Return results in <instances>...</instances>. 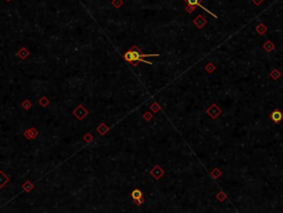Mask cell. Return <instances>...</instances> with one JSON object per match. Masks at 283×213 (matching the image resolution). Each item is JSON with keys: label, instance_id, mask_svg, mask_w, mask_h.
Masks as SVG:
<instances>
[{"label": "cell", "instance_id": "obj_15", "mask_svg": "<svg viewBox=\"0 0 283 213\" xmlns=\"http://www.w3.org/2000/svg\"><path fill=\"white\" fill-rule=\"evenodd\" d=\"M98 131L101 133V134H105V133L108 131V127L105 124H100V127L98 128Z\"/></svg>", "mask_w": 283, "mask_h": 213}, {"label": "cell", "instance_id": "obj_6", "mask_svg": "<svg viewBox=\"0 0 283 213\" xmlns=\"http://www.w3.org/2000/svg\"><path fill=\"white\" fill-rule=\"evenodd\" d=\"M193 25L196 27V28H199V29H202L205 25H207V19L204 18L202 15H199L196 16V19H193Z\"/></svg>", "mask_w": 283, "mask_h": 213}, {"label": "cell", "instance_id": "obj_20", "mask_svg": "<svg viewBox=\"0 0 283 213\" xmlns=\"http://www.w3.org/2000/svg\"><path fill=\"white\" fill-rule=\"evenodd\" d=\"M263 1H264V0H252V2H253L255 6H260V4H261Z\"/></svg>", "mask_w": 283, "mask_h": 213}, {"label": "cell", "instance_id": "obj_1", "mask_svg": "<svg viewBox=\"0 0 283 213\" xmlns=\"http://www.w3.org/2000/svg\"><path fill=\"white\" fill-rule=\"evenodd\" d=\"M160 55H145L139 50L135 46H133L130 50H128L123 55V58L127 62L137 66V62H142V63H148V64H153V62L148 61L145 58H149V57H159Z\"/></svg>", "mask_w": 283, "mask_h": 213}, {"label": "cell", "instance_id": "obj_16", "mask_svg": "<svg viewBox=\"0 0 283 213\" xmlns=\"http://www.w3.org/2000/svg\"><path fill=\"white\" fill-rule=\"evenodd\" d=\"M122 4H123V1H122V0H112L113 7H116V8H120L121 6H122Z\"/></svg>", "mask_w": 283, "mask_h": 213}, {"label": "cell", "instance_id": "obj_7", "mask_svg": "<svg viewBox=\"0 0 283 213\" xmlns=\"http://www.w3.org/2000/svg\"><path fill=\"white\" fill-rule=\"evenodd\" d=\"M255 30H257V32L259 33V34H264L266 31H268V27L265 26L264 23H259L258 26L255 27Z\"/></svg>", "mask_w": 283, "mask_h": 213}, {"label": "cell", "instance_id": "obj_19", "mask_svg": "<svg viewBox=\"0 0 283 213\" xmlns=\"http://www.w3.org/2000/svg\"><path fill=\"white\" fill-rule=\"evenodd\" d=\"M194 9H196V7L194 6H190V4H187V7H185V10H187L188 14H192Z\"/></svg>", "mask_w": 283, "mask_h": 213}, {"label": "cell", "instance_id": "obj_5", "mask_svg": "<svg viewBox=\"0 0 283 213\" xmlns=\"http://www.w3.org/2000/svg\"><path fill=\"white\" fill-rule=\"evenodd\" d=\"M150 174H151V176L154 178L156 180H160L161 176L164 174V170L162 169L160 165H154L152 168V170L150 171Z\"/></svg>", "mask_w": 283, "mask_h": 213}, {"label": "cell", "instance_id": "obj_10", "mask_svg": "<svg viewBox=\"0 0 283 213\" xmlns=\"http://www.w3.org/2000/svg\"><path fill=\"white\" fill-rule=\"evenodd\" d=\"M211 176L213 178V179H218V178H220L222 174V171L220 169H218V168H214L212 171H211Z\"/></svg>", "mask_w": 283, "mask_h": 213}, {"label": "cell", "instance_id": "obj_18", "mask_svg": "<svg viewBox=\"0 0 283 213\" xmlns=\"http://www.w3.org/2000/svg\"><path fill=\"white\" fill-rule=\"evenodd\" d=\"M133 202L137 204V206H141V204H143L145 203V198L143 196H141V198L137 199V200H133Z\"/></svg>", "mask_w": 283, "mask_h": 213}, {"label": "cell", "instance_id": "obj_13", "mask_svg": "<svg viewBox=\"0 0 283 213\" xmlns=\"http://www.w3.org/2000/svg\"><path fill=\"white\" fill-rule=\"evenodd\" d=\"M204 69H205V71H207L208 74H212L214 70H215V66H214L212 62H209L207 66L204 67Z\"/></svg>", "mask_w": 283, "mask_h": 213}, {"label": "cell", "instance_id": "obj_12", "mask_svg": "<svg viewBox=\"0 0 283 213\" xmlns=\"http://www.w3.org/2000/svg\"><path fill=\"white\" fill-rule=\"evenodd\" d=\"M150 110L152 111V112H154V113H158L160 110H161V108H160L159 103L158 102H153L151 106H150Z\"/></svg>", "mask_w": 283, "mask_h": 213}, {"label": "cell", "instance_id": "obj_2", "mask_svg": "<svg viewBox=\"0 0 283 213\" xmlns=\"http://www.w3.org/2000/svg\"><path fill=\"white\" fill-rule=\"evenodd\" d=\"M205 113L209 114V117L211 119H217L218 117H220V114L222 113V109L219 106H217L215 103L211 104L207 110H205Z\"/></svg>", "mask_w": 283, "mask_h": 213}, {"label": "cell", "instance_id": "obj_8", "mask_svg": "<svg viewBox=\"0 0 283 213\" xmlns=\"http://www.w3.org/2000/svg\"><path fill=\"white\" fill-rule=\"evenodd\" d=\"M274 48H275V46L273 44V42L271 40H268L263 44V49H264L266 52H271L272 50H274Z\"/></svg>", "mask_w": 283, "mask_h": 213}, {"label": "cell", "instance_id": "obj_4", "mask_svg": "<svg viewBox=\"0 0 283 213\" xmlns=\"http://www.w3.org/2000/svg\"><path fill=\"white\" fill-rule=\"evenodd\" d=\"M270 119L272 120L275 124H279L280 122L283 120V112L279 109H274V110L270 113Z\"/></svg>", "mask_w": 283, "mask_h": 213}, {"label": "cell", "instance_id": "obj_14", "mask_svg": "<svg viewBox=\"0 0 283 213\" xmlns=\"http://www.w3.org/2000/svg\"><path fill=\"white\" fill-rule=\"evenodd\" d=\"M215 198L218 199V201H220V202H223V201H225L227 200V195L224 194V192L223 191H220L218 192V194H217V196Z\"/></svg>", "mask_w": 283, "mask_h": 213}, {"label": "cell", "instance_id": "obj_9", "mask_svg": "<svg viewBox=\"0 0 283 213\" xmlns=\"http://www.w3.org/2000/svg\"><path fill=\"white\" fill-rule=\"evenodd\" d=\"M141 196H143V194H142L141 190H139V189H134L133 191L131 192V198H132V200H137V199L141 198Z\"/></svg>", "mask_w": 283, "mask_h": 213}, {"label": "cell", "instance_id": "obj_17", "mask_svg": "<svg viewBox=\"0 0 283 213\" xmlns=\"http://www.w3.org/2000/svg\"><path fill=\"white\" fill-rule=\"evenodd\" d=\"M152 114L150 113V112H145L143 113V119H145V121H151L152 120Z\"/></svg>", "mask_w": 283, "mask_h": 213}, {"label": "cell", "instance_id": "obj_3", "mask_svg": "<svg viewBox=\"0 0 283 213\" xmlns=\"http://www.w3.org/2000/svg\"><path fill=\"white\" fill-rule=\"evenodd\" d=\"M184 1H185V4H190V6H194V7H196V6H198V7H200L201 9H202V10H204L205 12H208L209 15L212 16L213 18L218 19V16L215 15V14H213L212 11H210L209 9H207L205 7H203V6H202V4H201V1H202V0H184Z\"/></svg>", "mask_w": 283, "mask_h": 213}, {"label": "cell", "instance_id": "obj_11", "mask_svg": "<svg viewBox=\"0 0 283 213\" xmlns=\"http://www.w3.org/2000/svg\"><path fill=\"white\" fill-rule=\"evenodd\" d=\"M270 77L272 78L273 80H278V79L281 77V72H280L278 69H273L272 71H271V74H270Z\"/></svg>", "mask_w": 283, "mask_h": 213}]
</instances>
